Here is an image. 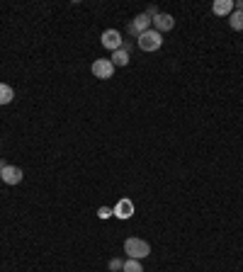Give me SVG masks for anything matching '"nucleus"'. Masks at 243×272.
<instances>
[{
	"label": "nucleus",
	"mask_w": 243,
	"mask_h": 272,
	"mask_svg": "<svg viewBox=\"0 0 243 272\" xmlns=\"http://www.w3.org/2000/svg\"><path fill=\"white\" fill-rule=\"evenodd\" d=\"M124 253H127V258H132V260H144V258L151 255V246H149V241L132 236V238L124 241Z\"/></svg>",
	"instance_id": "1"
},
{
	"label": "nucleus",
	"mask_w": 243,
	"mask_h": 272,
	"mask_svg": "<svg viewBox=\"0 0 243 272\" xmlns=\"http://www.w3.org/2000/svg\"><path fill=\"white\" fill-rule=\"evenodd\" d=\"M136 44L141 51H146V54H151V51H158L161 44H163V37L156 32V29H149V32H144L139 39H136Z\"/></svg>",
	"instance_id": "2"
},
{
	"label": "nucleus",
	"mask_w": 243,
	"mask_h": 272,
	"mask_svg": "<svg viewBox=\"0 0 243 272\" xmlns=\"http://www.w3.org/2000/svg\"><path fill=\"white\" fill-rule=\"evenodd\" d=\"M149 27H151V17L146 15V12H141V15H136L132 22H129V27H127V32L132 34V37H141L144 32H149Z\"/></svg>",
	"instance_id": "3"
},
{
	"label": "nucleus",
	"mask_w": 243,
	"mask_h": 272,
	"mask_svg": "<svg viewBox=\"0 0 243 272\" xmlns=\"http://www.w3.org/2000/svg\"><path fill=\"white\" fill-rule=\"evenodd\" d=\"M92 75L95 78H100V80H110L112 75H114V66H112L110 59H97V61H92Z\"/></svg>",
	"instance_id": "4"
},
{
	"label": "nucleus",
	"mask_w": 243,
	"mask_h": 272,
	"mask_svg": "<svg viewBox=\"0 0 243 272\" xmlns=\"http://www.w3.org/2000/svg\"><path fill=\"white\" fill-rule=\"evenodd\" d=\"M0 178H2L5 185H20L24 180V173H22V168H17V165H5L0 170Z\"/></svg>",
	"instance_id": "5"
},
{
	"label": "nucleus",
	"mask_w": 243,
	"mask_h": 272,
	"mask_svg": "<svg viewBox=\"0 0 243 272\" xmlns=\"http://www.w3.org/2000/svg\"><path fill=\"white\" fill-rule=\"evenodd\" d=\"M100 42H102V46L105 49H110V51H117V49H122V34L117 32V29H105L102 32V37H100Z\"/></svg>",
	"instance_id": "6"
},
{
	"label": "nucleus",
	"mask_w": 243,
	"mask_h": 272,
	"mask_svg": "<svg viewBox=\"0 0 243 272\" xmlns=\"http://www.w3.org/2000/svg\"><path fill=\"white\" fill-rule=\"evenodd\" d=\"M151 24H154V29L158 34H163V32H170V29L175 27V20H173V15H168V12H158L154 20H151Z\"/></svg>",
	"instance_id": "7"
},
{
	"label": "nucleus",
	"mask_w": 243,
	"mask_h": 272,
	"mask_svg": "<svg viewBox=\"0 0 243 272\" xmlns=\"http://www.w3.org/2000/svg\"><path fill=\"white\" fill-rule=\"evenodd\" d=\"M112 216H117V219H122V221L132 219L134 216V202L132 200H119V202L114 204V209H112Z\"/></svg>",
	"instance_id": "8"
},
{
	"label": "nucleus",
	"mask_w": 243,
	"mask_h": 272,
	"mask_svg": "<svg viewBox=\"0 0 243 272\" xmlns=\"http://www.w3.org/2000/svg\"><path fill=\"white\" fill-rule=\"evenodd\" d=\"M212 12H214V15H219V17L231 15V12H234V0H217V2L212 5Z\"/></svg>",
	"instance_id": "9"
},
{
	"label": "nucleus",
	"mask_w": 243,
	"mask_h": 272,
	"mask_svg": "<svg viewBox=\"0 0 243 272\" xmlns=\"http://www.w3.org/2000/svg\"><path fill=\"white\" fill-rule=\"evenodd\" d=\"M112 66L117 68V66H127L129 64V51L122 46V49H117V51H112Z\"/></svg>",
	"instance_id": "10"
},
{
	"label": "nucleus",
	"mask_w": 243,
	"mask_h": 272,
	"mask_svg": "<svg viewBox=\"0 0 243 272\" xmlns=\"http://www.w3.org/2000/svg\"><path fill=\"white\" fill-rule=\"evenodd\" d=\"M229 24H231V29L243 32V12L241 10H234V12L229 15Z\"/></svg>",
	"instance_id": "11"
},
{
	"label": "nucleus",
	"mask_w": 243,
	"mask_h": 272,
	"mask_svg": "<svg viewBox=\"0 0 243 272\" xmlns=\"http://www.w3.org/2000/svg\"><path fill=\"white\" fill-rule=\"evenodd\" d=\"M15 100V92L10 85H5V83H0V105H10Z\"/></svg>",
	"instance_id": "12"
},
{
	"label": "nucleus",
	"mask_w": 243,
	"mask_h": 272,
	"mask_svg": "<svg viewBox=\"0 0 243 272\" xmlns=\"http://www.w3.org/2000/svg\"><path fill=\"white\" fill-rule=\"evenodd\" d=\"M122 272H144V265H141V260H132V258H127Z\"/></svg>",
	"instance_id": "13"
},
{
	"label": "nucleus",
	"mask_w": 243,
	"mask_h": 272,
	"mask_svg": "<svg viewBox=\"0 0 243 272\" xmlns=\"http://www.w3.org/2000/svg\"><path fill=\"white\" fill-rule=\"evenodd\" d=\"M122 268H124V260L122 258H112L110 260V272H119Z\"/></svg>",
	"instance_id": "14"
},
{
	"label": "nucleus",
	"mask_w": 243,
	"mask_h": 272,
	"mask_svg": "<svg viewBox=\"0 0 243 272\" xmlns=\"http://www.w3.org/2000/svg\"><path fill=\"white\" fill-rule=\"evenodd\" d=\"M97 216H100V219H110L112 209H110V206H100V209H97Z\"/></svg>",
	"instance_id": "15"
},
{
	"label": "nucleus",
	"mask_w": 243,
	"mask_h": 272,
	"mask_svg": "<svg viewBox=\"0 0 243 272\" xmlns=\"http://www.w3.org/2000/svg\"><path fill=\"white\" fill-rule=\"evenodd\" d=\"M146 15H149V17H151V20H154L156 15H158V10H156L154 5H151V7H149V10H146Z\"/></svg>",
	"instance_id": "16"
},
{
	"label": "nucleus",
	"mask_w": 243,
	"mask_h": 272,
	"mask_svg": "<svg viewBox=\"0 0 243 272\" xmlns=\"http://www.w3.org/2000/svg\"><path fill=\"white\" fill-rule=\"evenodd\" d=\"M234 10H241V12H243V0H239V2H234Z\"/></svg>",
	"instance_id": "17"
},
{
	"label": "nucleus",
	"mask_w": 243,
	"mask_h": 272,
	"mask_svg": "<svg viewBox=\"0 0 243 272\" xmlns=\"http://www.w3.org/2000/svg\"><path fill=\"white\" fill-rule=\"evenodd\" d=\"M2 168H5V163H2V160H0V170H2Z\"/></svg>",
	"instance_id": "18"
}]
</instances>
